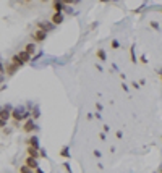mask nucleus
Listing matches in <instances>:
<instances>
[{
	"label": "nucleus",
	"instance_id": "obj_25",
	"mask_svg": "<svg viewBox=\"0 0 162 173\" xmlns=\"http://www.w3.org/2000/svg\"><path fill=\"white\" fill-rule=\"evenodd\" d=\"M115 136H117V139H122V136H123V133H122V131H117V133H115Z\"/></svg>",
	"mask_w": 162,
	"mask_h": 173
},
{
	"label": "nucleus",
	"instance_id": "obj_28",
	"mask_svg": "<svg viewBox=\"0 0 162 173\" xmlns=\"http://www.w3.org/2000/svg\"><path fill=\"white\" fill-rule=\"evenodd\" d=\"M122 89H123V91H128L130 88H128V86H126L125 83H122Z\"/></svg>",
	"mask_w": 162,
	"mask_h": 173
},
{
	"label": "nucleus",
	"instance_id": "obj_20",
	"mask_svg": "<svg viewBox=\"0 0 162 173\" xmlns=\"http://www.w3.org/2000/svg\"><path fill=\"white\" fill-rule=\"evenodd\" d=\"M62 165H63V168H65V171H67V173H71V168H70V164H68V162L62 164Z\"/></svg>",
	"mask_w": 162,
	"mask_h": 173
},
{
	"label": "nucleus",
	"instance_id": "obj_29",
	"mask_svg": "<svg viewBox=\"0 0 162 173\" xmlns=\"http://www.w3.org/2000/svg\"><path fill=\"white\" fill-rule=\"evenodd\" d=\"M102 130H104V133H107L109 130H110V126H109V125H104V128H102Z\"/></svg>",
	"mask_w": 162,
	"mask_h": 173
},
{
	"label": "nucleus",
	"instance_id": "obj_26",
	"mask_svg": "<svg viewBox=\"0 0 162 173\" xmlns=\"http://www.w3.org/2000/svg\"><path fill=\"white\" fill-rule=\"evenodd\" d=\"M99 139H101V141H106V133H104V131L99 134Z\"/></svg>",
	"mask_w": 162,
	"mask_h": 173
},
{
	"label": "nucleus",
	"instance_id": "obj_34",
	"mask_svg": "<svg viewBox=\"0 0 162 173\" xmlns=\"http://www.w3.org/2000/svg\"><path fill=\"white\" fill-rule=\"evenodd\" d=\"M160 71H162V70H160Z\"/></svg>",
	"mask_w": 162,
	"mask_h": 173
},
{
	"label": "nucleus",
	"instance_id": "obj_21",
	"mask_svg": "<svg viewBox=\"0 0 162 173\" xmlns=\"http://www.w3.org/2000/svg\"><path fill=\"white\" fill-rule=\"evenodd\" d=\"M140 63H143V65H146V63H148V58H146V55H144V54L140 57Z\"/></svg>",
	"mask_w": 162,
	"mask_h": 173
},
{
	"label": "nucleus",
	"instance_id": "obj_15",
	"mask_svg": "<svg viewBox=\"0 0 162 173\" xmlns=\"http://www.w3.org/2000/svg\"><path fill=\"white\" fill-rule=\"evenodd\" d=\"M40 117V110H39V107L36 105V107H33V110H31V118L36 122V120Z\"/></svg>",
	"mask_w": 162,
	"mask_h": 173
},
{
	"label": "nucleus",
	"instance_id": "obj_5",
	"mask_svg": "<svg viewBox=\"0 0 162 173\" xmlns=\"http://www.w3.org/2000/svg\"><path fill=\"white\" fill-rule=\"evenodd\" d=\"M65 8H67L65 0H55V2H52V10H54V13H63Z\"/></svg>",
	"mask_w": 162,
	"mask_h": 173
},
{
	"label": "nucleus",
	"instance_id": "obj_19",
	"mask_svg": "<svg viewBox=\"0 0 162 173\" xmlns=\"http://www.w3.org/2000/svg\"><path fill=\"white\" fill-rule=\"evenodd\" d=\"M149 26H151L152 29H156V31H159V29H160V26H159V23H157V21H151V23H149Z\"/></svg>",
	"mask_w": 162,
	"mask_h": 173
},
{
	"label": "nucleus",
	"instance_id": "obj_9",
	"mask_svg": "<svg viewBox=\"0 0 162 173\" xmlns=\"http://www.w3.org/2000/svg\"><path fill=\"white\" fill-rule=\"evenodd\" d=\"M16 57H18V60H20V62L23 63V65H26V63H29V62H31V58H33V57H31V55H28L25 50H20L18 54H16Z\"/></svg>",
	"mask_w": 162,
	"mask_h": 173
},
{
	"label": "nucleus",
	"instance_id": "obj_7",
	"mask_svg": "<svg viewBox=\"0 0 162 173\" xmlns=\"http://www.w3.org/2000/svg\"><path fill=\"white\" fill-rule=\"evenodd\" d=\"M26 142V147H34V149H40L39 147V137L37 136H29V137H28V139L25 141Z\"/></svg>",
	"mask_w": 162,
	"mask_h": 173
},
{
	"label": "nucleus",
	"instance_id": "obj_23",
	"mask_svg": "<svg viewBox=\"0 0 162 173\" xmlns=\"http://www.w3.org/2000/svg\"><path fill=\"white\" fill-rule=\"evenodd\" d=\"M96 108H97V112H101L102 110V103L101 102H96Z\"/></svg>",
	"mask_w": 162,
	"mask_h": 173
},
{
	"label": "nucleus",
	"instance_id": "obj_18",
	"mask_svg": "<svg viewBox=\"0 0 162 173\" xmlns=\"http://www.w3.org/2000/svg\"><path fill=\"white\" fill-rule=\"evenodd\" d=\"M110 49H120V42L117 39H112L110 41Z\"/></svg>",
	"mask_w": 162,
	"mask_h": 173
},
{
	"label": "nucleus",
	"instance_id": "obj_22",
	"mask_svg": "<svg viewBox=\"0 0 162 173\" xmlns=\"http://www.w3.org/2000/svg\"><path fill=\"white\" fill-rule=\"evenodd\" d=\"M40 159H47V152H45V149H40Z\"/></svg>",
	"mask_w": 162,
	"mask_h": 173
},
{
	"label": "nucleus",
	"instance_id": "obj_6",
	"mask_svg": "<svg viewBox=\"0 0 162 173\" xmlns=\"http://www.w3.org/2000/svg\"><path fill=\"white\" fill-rule=\"evenodd\" d=\"M11 112H13V108H11L10 105L3 107V108H2V113H0V123L8 122V120L11 118Z\"/></svg>",
	"mask_w": 162,
	"mask_h": 173
},
{
	"label": "nucleus",
	"instance_id": "obj_14",
	"mask_svg": "<svg viewBox=\"0 0 162 173\" xmlns=\"http://www.w3.org/2000/svg\"><path fill=\"white\" fill-rule=\"evenodd\" d=\"M59 154H60V157H63V159H70L71 157V155H70V147H68V146H63Z\"/></svg>",
	"mask_w": 162,
	"mask_h": 173
},
{
	"label": "nucleus",
	"instance_id": "obj_2",
	"mask_svg": "<svg viewBox=\"0 0 162 173\" xmlns=\"http://www.w3.org/2000/svg\"><path fill=\"white\" fill-rule=\"evenodd\" d=\"M45 37H47V32L42 31V29H34L31 32V39H33V42L34 44H40V42H44L45 41Z\"/></svg>",
	"mask_w": 162,
	"mask_h": 173
},
{
	"label": "nucleus",
	"instance_id": "obj_30",
	"mask_svg": "<svg viewBox=\"0 0 162 173\" xmlns=\"http://www.w3.org/2000/svg\"><path fill=\"white\" fill-rule=\"evenodd\" d=\"M34 173H45V171H42V170H40V168H37V170L34 171Z\"/></svg>",
	"mask_w": 162,
	"mask_h": 173
},
{
	"label": "nucleus",
	"instance_id": "obj_12",
	"mask_svg": "<svg viewBox=\"0 0 162 173\" xmlns=\"http://www.w3.org/2000/svg\"><path fill=\"white\" fill-rule=\"evenodd\" d=\"M36 45H37V44L29 42V44H26V45H25V49H23V50H25L28 55H31V57H33V55H34V52H36V49H37Z\"/></svg>",
	"mask_w": 162,
	"mask_h": 173
},
{
	"label": "nucleus",
	"instance_id": "obj_32",
	"mask_svg": "<svg viewBox=\"0 0 162 173\" xmlns=\"http://www.w3.org/2000/svg\"><path fill=\"white\" fill-rule=\"evenodd\" d=\"M159 171H160V173H162V168H160V170H159Z\"/></svg>",
	"mask_w": 162,
	"mask_h": 173
},
{
	"label": "nucleus",
	"instance_id": "obj_17",
	"mask_svg": "<svg viewBox=\"0 0 162 173\" xmlns=\"http://www.w3.org/2000/svg\"><path fill=\"white\" fill-rule=\"evenodd\" d=\"M130 58H131V63H135V65H136V55H135V44H131V47H130Z\"/></svg>",
	"mask_w": 162,
	"mask_h": 173
},
{
	"label": "nucleus",
	"instance_id": "obj_24",
	"mask_svg": "<svg viewBox=\"0 0 162 173\" xmlns=\"http://www.w3.org/2000/svg\"><path fill=\"white\" fill-rule=\"evenodd\" d=\"M131 88H135V89H138V88H140V83L133 81V83H131Z\"/></svg>",
	"mask_w": 162,
	"mask_h": 173
},
{
	"label": "nucleus",
	"instance_id": "obj_16",
	"mask_svg": "<svg viewBox=\"0 0 162 173\" xmlns=\"http://www.w3.org/2000/svg\"><path fill=\"white\" fill-rule=\"evenodd\" d=\"M18 173H34V171L29 168V167H26L25 164H23V165L18 167Z\"/></svg>",
	"mask_w": 162,
	"mask_h": 173
},
{
	"label": "nucleus",
	"instance_id": "obj_10",
	"mask_svg": "<svg viewBox=\"0 0 162 173\" xmlns=\"http://www.w3.org/2000/svg\"><path fill=\"white\" fill-rule=\"evenodd\" d=\"M40 149H34V147H26V157H33V159H39L40 157Z\"/></svg>",
	"mask_w": 162,
	"mask_h": 173
},
{
	"label": "nucleus",
	"instance_id": "obj_8",
	"mask_svg": "<svg viewBox=\"0 0 162 173\" xmlns=\"http://www.w3.org/2000/svg\"><path fill=\"white\" fill-rule=\"evenodd\" d=\"M25 165H26V167H29V168H31L33 171H36V170L39 168L37 160H36V159H33V157H26V159H25Z\"/></svg>",
	"mask_w": 162,
	"mask_h": 173
},
{
	"label": "nucleus",
	"instance_id": "obj_33",
	"mask_svg": "<svg viewBox=\"0 0 162 173\" xmlns=\"http://www.w3.org/2000/svg\"><path fill=\"white\" fill-rule=\"evenodd\" d=\"M160 139H162V136H160Z\"/></svg>",
	"mask_w": 162,
	"mask_h": 173
},
{
	"label": "nucleus",
	"instance_id": "obj_35",
	"mask_svg": "<svg viewBox=\"0 0 162 173\" xmlns=\"http://www.w3.org/2000/svg\"><path fill=\"white\" fill-rule=\"evenodd\" d=\"M160 11H162V10H160Z\"/></svg>",
	"mask_w": 162,
	"mask_h": 173
},
{
	"label": "nucleus",
	"instance_id": "obj_1",
	"mask_svg": "<svg viewBox=\"0 0 162 173\" xmlns=\"http://www.w3.org/2000/svg\"><path fill=\"white\" fill-rule=\"evenodd\" d=\"M20 65H16L15 62H11L8 60L7 63H3V66H2V70H3V74H7V76H13V74L20 70Z\"/></svg>",
	"mask_w": 162,
	"mask_h": 173
},
{
	"label": "nucleus",
	"instance_id": "obj_3",
	"mask_svg": "<svg viewBox=\"0 0 162 173\" xmlns=\"http://www.w3.org/2000/svg\"><path fill=\"white\" fill-rule=\"evenodd\" d=\"M21 130L26 133V134H31L33 131H36L37 130V126H36V122H34L33 118H29V120H26L25 122V125L21 126Z\"/></svg>",
	"mask_w": 162,
	"mask_h": 173
},
{
	"label": "nucleus",
	"instance_id": "obj_27",
	"mask_svg": "<svg viewBox=\"0 0 162 173\" xmlns=\"http://www.w3.org/2000/svg\"><path fill=\"white\" fill-rule=\"evenodd\" d=\"M92 155H94V157H97V159H99V157H101V151H94V152H92Z\"/></svg>",
	"mask_w": 162,
	"mask_h": 173
},
{
	"label": "nucleus",
	"instance_id": "obj_13",
	"mask_svg": "<svg viewBox=\"0 0 162 173\" xmlns=\"http://www.w3.org/2000/svg\"><path fill=\"white\" fill-rule=\"evenodd\" d=\"M96 57H97V60L99 62H107V54H106V50L104 49H97L96 50Z\"/></svg>",
	"mask_w": 162,
	"mask_h": 173
},
{
	"label": "nucleus",
	"instance_id": "obj_11",
	"mask_svg": "<svg viewBox=\"0 0 162 173\" xmlns=\"http://www.w3.org/2000/svg\"><path fill=\"white\" fill-rule=\"evenodd\" d=\"M50 21L54 23L55 26L62 24V23H63V13H52V16H50Z\"/></svg>",
	"mask_w": 162,
	"mask_h": 173
},
{
	"label": "nucleus",
	"instance_id": "obj_31",
	"mask_svg": "<svg viewBox=\"0 0 162 173\" xmlns=\"http://www.w3.org/2000/svg\"><path fill=\"white\" fill-rule=\"evenodd\" d=\"M159 78H160V81H162V71H159Z\"/></svg>",
	"mask_w": 162,
	"mask_h": 173
},
{
	"label": "nucleus",
	"instance_id": "obj_4",
	"mask_svg": "<svg viewBox=\"0 0 162 173\" xmlns=\"http://www.w3.org/2000/svg\"><path fill=\"white\" fill-rule=\"evenodd\" d=\"M55 28V24L52 21H37L36 23V29H42V31H45V32H49V31H52Z\"/></svg>",
	"mask_w": 162,
	"mask_h": 173
}]
</instances>
